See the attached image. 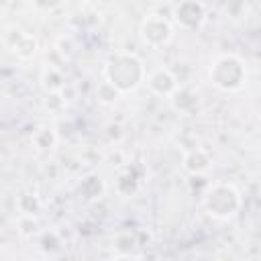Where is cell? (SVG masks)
I'll return each mask as SVG.
<instances>
[{"mask_svg": "<svg viewBox=\"0 0 261 261\" xmlns=\"http://www.w3.org/2000/svg\"><path fill=\"white\" fill-rule=\"evenodd\" d=\"M145 77H147V71H145L143 59L130 51L114 53L104 65V82L114 86L120 94H130L139 90Z\"/></svg>", "mask_w": 261, "mask_h": 261, "instance_id": "1", "label": "cell"}, {"mask_svg": "<svg viewBox=\"0 0 261 261\" xmlns=\"http://www.w3.org/2000/svg\"><path fill=\"white\" fill-rule=\"evenodd\" d=\"M208 77L220 92H239L247 82V65L237 53H220L212 59Z\"/></svg>", "mask_w": 261, "mask_h": 261, "instance_id": "2", "label": "cell"}, {"mask_svg": "<svg viewBox=\"0 0 261 261\" xmlns=\"http://www.w3.org/2000/svg\"><path fill=\"white\" fill-rule=\"evenodd\" d=\"M202 206L208 212V216H212L216 220H228L241 210L243 196L232 184L214 181L206 188V192L202 196Z\"/></svg>", "mask_w": 261, "mask_h": 261, "instance_id": "3", "label": "cell"}, {"mask_svg": "<svg viewBox=\"0 0 261 261\" xmlns=\"http://www.w3.org/2000/svg\"><path fill=\"white\" fill-rule=\"evenodd\" d=\"M139 37L147 47L161 49L167 43H171L173 24H171L169 16H163V14H157V12H149L139 24Z\"/></svg>", "mask_w": 261, "mask_h": 261, "instance_id": "4", "label": "cell"}, {"mask_svg": "<svg viewBox=\"0 0 261 261\" xmlns=\"http://www.w3.org/2000/svg\"><path fill=\"white\" fill-rule=\"evenodd\" d=\"M2 43L4 47L16 55L18 59H31L35 57V53L39 51V41L33 33L24 31V29H18V27H10L4 31L2 35Z\"/></svg>", "mask_w": 261, "mask_h": 261, "instance_id": "5", "label": "cell"}, {"mask_svg": "<svg viewBox=\"0 0 261 261\" xmlns=\"http://www.w3.org/2000/svg\"><path fill=\"white\" fill-rule=\"evenodd\" d=\"M169 16L181 29H186V31H198L206 22V4L194 2V0L177 2V4H171V14Z\"/></svg>", "mask_w": 261, "mask_h": 261, "instance_id": "6", "label": "cell"}, {"mask_svg": "<svg viewBox=\"0 0 261 261\" xmlns=\"http://www.w3.org/2000/svg\"><path fill=\"white\" fill-rule=\"evenodd\" d=\"M145 80H147L151 92L157 94V96H161V98H171L173 92L179 88V82H177L175 73L171 69H167V67L153 69Z\"/></svg>", "mask_w": 261, "mask_h": 261, "instance_id": "7", "label": "cell"}, {"mask_svg": "<svg viewBox=\"0 0 261 261\" xmlns=\"http://www.w3.org/2000/svg\"><path fill=\"white\" fill-rule=\"evenodd\" d=\"M181 165L190 175H204L212 167V155L202 147H194L184 153Z\"/></svg>", "mask_w": 261, "mask_h": 261, "instance_id": "8", "label": "cell"}, {"mask_svg": "<svg viewBox=\"0 0 261 261\" xmlns=\"http://www.w3.org/2000/svg\"><path fill=\"white\" fill-rule=\"evenodd\" d=\"M169 102H171L173 110H177V112H181V114H188V112H192V110L198 108L200 96H198L196 90H192V88H188V86H179V88L173 92V96L169 98Z\"/></svg>", "mask_w": 261, "mask_h": 261, "instance_id": "9", "label": "cell"}, {"mask_svg": "<svg viewBox=\"0 0 261 261\" xmlns=\"http://www.w3.org/2000/svg\"><path fill=\"white\" fill-rule=\"evenodd\" d=\"M41 82H43V88L47 90V94H55V92H61V90H63V86H65V77H63V71H61L57 65H47V67L43 69Z\"/></svg>", "mask_w": 261, "mask_h": 261, "instance_id": "10", "label": "cell"}, {"mask_svg": "<svg viewBox=\"0 0 261 261\" xmlns=\"http://www.w3.org/2000/svg\"><path fill=\"white\" fill-rule=\"evenodd\" d=\"M55 143H57V135H55V130L51 126H43L33 135V145L37 147V151L49 153V151H53Z\"/></svg>", "mask_w": 261, "mask_h": 261, "instance_id": "11", "label": "cell"}, {"mask_svg": "<svg viewBox=\"0 0 261 261\" xmlns=\"http://www.w3.org/2000/svg\"><path fill=\"white\" fill-rule=\"evenodd\" d=\"M82 194L92 200V198H100L102 192H104V181L98 177V175H88L86 179H82V186H80Z\"/></svg>", "mask_w": 261, "mask_h": 261, "instance_id": "12", "label": "cell"}, {"mask_svg": "<svg viewBox=\"0 0 261 261\" xmlns=\"http://www.w3.org/2000/svg\"><path fill=\"white\" fill-rule=\"evenodd\" d=\"M120 96H122V94H120L114 86H110L108 82H100L98 88H96V98H98V102H102V104H106V106L118 102Z\"/></svg>", "mask_w": 261, "mask_h": 261, "instance_id": "13", "label": "cell"}, {"mask_svg": "<svg viewBox=\"0 0 261 261\" xmlns=\"http://www.w3.org/2000/svg\"><path fill=\"white\" fill-rule=\"evenodd\" d=\"M18 210L24 214V216H37V212L41 210V202L37 196H31V194H22L18 198Z\"/></svg>", "mask_w": 261, "mask_h": 261, "instance_id": "14", "label": "cell"}, {"mask_svg": "<svg viewBox=\"0 0 261 261\" xmlns=\"http://www.w3.org/2000/svg\"><path fill=\"white\" fill-rule=\"evenodd\" d=\"M39 245L45 251H55V249H59L61 239H59V234L55 230H41L39 232Z\"/></svg>", "mask_w": 261, "mask_h": 261, "instance_id": "15", "label": "cell"}, {"mask_svg": "<svg viewBox=\"0 0 261 261\" xmlns=\"http://www.w3.org/2000/svg\"><path fill=\"white\" fill-rule=\"evenodd\" d=\"M65 106V98H63V92H55V94H47L45 98V108H51V110H59Z\"/></svg>", "mask_w": 261, "mask_h": 261, "instance_id": "16", "label": "cell"}, {"mask_svg": "<svg viewBox=\"0 0 261 261\" xmlns=\"http://www.w3.org/2000/svg\"><path fill=\"white\" fill-rule=\"evenodd\" d=\"M112 261H143V259L141 257H135V255H120V257H116Z\"/></svg>", "mask_w": 261, "mask_h": 261, "instance_id": "17", "label": "cell"}]
</instances>
